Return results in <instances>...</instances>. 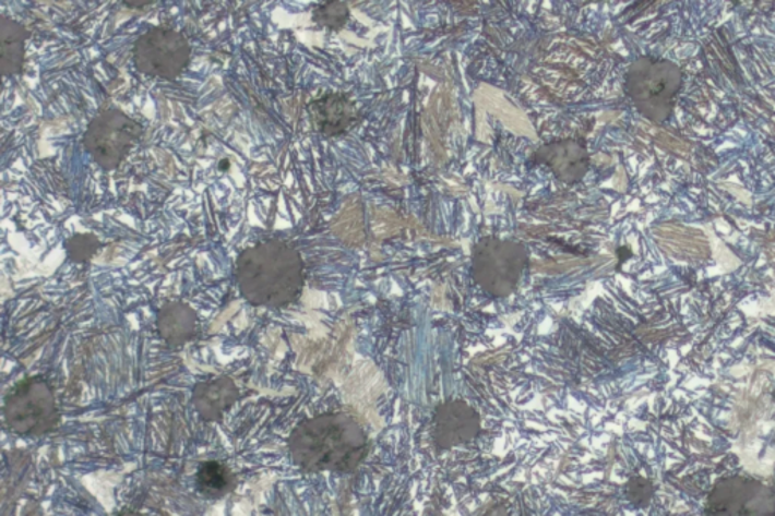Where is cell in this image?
I'll return each mask as SVG.
<instances>
[{
  "label": "cell",
  "mask_w": 775,
  "mask_h": 516,
  "mask_svg": "<svg viewBox=\"0 0 775 516\" xmlns=\"http://www.w3.org/2000/svg\"><path fill=\"white\" fill-rule=\"evenodd\" d=\"M289 459L301 471L350 475L370 453L362 425L344 412L300 421L288 437Z\"/></svg>",
  "instance_id": "1"
},
{
  "label": "cell",
  "mask_w": 775,
  "mask_h": 516,
  "mask_svg": "<svg viewBox=\"0 0 775 516\" xmlns=\"http://www.w3.org/2000/svg\"><path fill=\"white\" fill-rule=\"evenodd\" d=\"M235 279L241 296L254 307L285 308L300 299L305 262L299 250L273 238L242 250Z\"/></svg>",
  "instance_id": "2"
},
{
  "label": "cell",
  "mask_w": 775,
  "mask_h": 516,
  "mask_svg": "<svg viewBox=\"0 0 775 516\" xmlns=\"http://www.w3.org/2000/svg\"><path fill=\"white\" fill-rule=\"evenodd\" d=\"M682 87V69L676 62L653 55L637 58L625 72V94L636 111L653 123L671 119Z\"/></svg>",
  "instance_id": "3"
},
{
  "label": "cell",
  "mask_w": 775,
  "mask_h": 516,
  "mask_svg": "<svg viewBox=\"0 0 775 516\" xmlns=\"http://www.w3.org/2000/svg\"><path fill=\"white\" fill-rule=\"evenodd\" d=\"M527 267L528 250L522 242L485 237L473 248V280L492 299L514 295Z\"/></svg>",
  "instance_id": "4"
},
{
  "label": "cell",
  "mask_w": 775,
  "mask_h": 516,
  "mask_svg": "<svg viewBox=\"0 0 775 516\" xmlns=\"http://www.w3.org/2000/svg\"><path fill=\"white\" fill-rule=\"evenodd\" d=\"M3 420L19 436L37 437L53 432L61 417L49 381L33 375L15 383L3 401Z\"/></svg>",
  "instance_id": "5"
},
{
  "label": "cell",
  "mask_w": 775,
  "mask_h": 516,
  "mask_svg": "<svg viewBox=\"0 0 775 516\" xmlns=\"http://www.w3.org/2000/svg\"><path fill=\"white\" fill-rule=\"evenodd\" d=\"M144 128L121 109L104 108L90 121L82 136V146L96 166L112 171L128 158L140 143Z\"/></svg>",
  "instance_id": "6"
},
{
  "label": "cell",
  "mask_w": 775,
  "mask_h": 516,
  "mask_svg": "<svg viewBox=\"0 0 775 516\" xmlns=\"http://www.w3.org/2000/svg\"><path fill=\"white\" fill-rule=\"evenodd\" d=\"M132 60L135 69L144 76L175 81L190 65V41L186 35L171 27H148L146 33L136 38Z\"/></svg>",
  "instance_id": "7"
},
{
  "label": "cell",
  "mask_w": 775,
  "mask_h": 516,
  "mask_svg": "<svg viewBox=\"0 0 775 516\" xmlns=\"http://www.w3.org/2000/svg\"><path fill=\"white\" fill-rule=\"evenodd\" d=\"M706 515H774L775 495L768 487L749 477H727L707 496Z\"/></svg>",
  "instance_id": "8"
},
{
  "label": "cell",
  "mask_w": 775,
  "mask_h": 516,
  "mask_svg": "<svg viewBox=\"0 0 775 516\" xmlns=\"http://www.w3.org/2000/svg\"><path fill=\"white\" fill-rule=\"evenodd\" d=\"M481 432L479 412L465 400L442 401L433 410L432 435L437 452H449L473 443Z\"/></svg>",
  "instance_id": "9"
},
{
  "label": "cell",
  "mask_w": 775,
  "mask_h": 516,
  "mask_svg": "<svg viewBox=\"0 0 775 516\" xmlns=\"http://www.w3.org/2000/svg\"><path fill=\"white\" fill-rule=\"evenodd\" d=\"M534 166L547 167L559 181L574 185L588 175L591 156L583 139L548 141L530 156Z\"/></svg>",
  "instance_id": "10"
},
{
  "label": "cell",
  "mask_w": 775,
  "mask_h": 516,
  "mask_svg": "<svg viewBox=\"0 0 775 516\" xmlns=\"http://www.w3.org/2000/svg\"><path fill=\"white\" fill-rule=\"evenodd\" d=\"M307 111L311 127L323 139H339L361 124L362 116L350 96L329 92L309 101Z\"/></svg>",
  "instance_id": "11"
},
{
  "label": "cell",
  "mask_w": 775,
  "mask_h": 516,
  "mask_svg": "<svg viewBox=\"0 0 775 516\" xmlns=\"http://www.w3.org/2000/svg\"><path fill=\"white\" fill-rule=\"evenodd\" d=\"M240 398V391L229 377H214L195 383L193 406L205 421H218Z\"/></svg>",
  "instance_id": "12"
},
{
  "label": "cell",
  "mask_w": 775,
  "mask_h": 516,
  "mask_svg": "<svg viewBox=\"0 0 775 516\" xmlns=\"http://www.w3.org/2000/svg\"><path fill=\"white\" fill-rule=\"evenodd\" d=\"M156 328L160 339L171 349H179L194 338L199 319L194 309L182 302H168L159 308Z\"/></svg>",
  "instance_id": "13"
},
{
  "label": "cell",
  "mask_w": 775,
  "mask_h": 516,
  "mask_svg": "<svg viewBox=\"0 0 775 516\" xmlns=\"http://www.w3.org/2000/svg\"><path fill=\"white\" fill-rule=\"evenodd\" d=\"M31 31L13 19L0 17V73L2 76L22 74L26 62V41Z\"/></svg>",
  "instance_id": "14"
},
{
  "label": "cell",
  "mask_w": 775,
  "mask_h": 516,
  "mask_svg": "<svg viewBox=\"0 0 775 516\" xmlns=\"http://www.w3.org/2000/svg\"><path fill=\"white\" fill-rule=\"evenodd\" d=\"M195 490L206 500H220L230 494L237 487L235 477L229 465L220 460H206L199 465L194 477Z\"/></svg>",
  "instance_id": "15"
},
{
  "label": "cell",
  "mask_w": 775,
  "mask_h": 516,
  "mask_svg": "<svg viewBox=\"0 0 775 516\" xmlns=\"http://www.w3.org/2000/svg\"><path fill=\"white\" fill-rule=\"evenodd\" d=\"M312 21L324 29L339 33L350 21V10H348L346 2H339V0L319 3L312 10Z\"/></svg>",
  "instance_id": "16"
},
{
  "label": "cell",
  "mask_w": 775,
  "mask_h": 516,
  "mask_svg": "<svg viewBox=\"0 0 775 516\" xmlns=\"http://www.w3.org/2000/svg\"><path fill=\"white\" fill-rule=\"evenodd\" d=\"M100 248L99 238L93 233L73 235L64 244L65 255L73 264H85V262L92 261Z\"/></svg>",
  "instance_id": "17"
},
{
  "label": "cell",
  "mask_w": 775,
  "mask_h": 516,
  "mask_svg": "<svg viewBox=\"0 0 775 516\" xmlns=\"http://www.w3.org/2000/svg\"><path fill=\"white\" fill-rule=\"evenodd\" d=\"M655 483L647 477L633 476L624 484L625 500L636 509L648 507L655 499Z\"/></svg>",
  "instance_id": "18"
},
{
  "label": "cell",
  "mask_w": 775,
  "mask_h": 516,
  "mask_svg": "<svg viewBox=\"0 0 775 516\" xmlns=\"http://www.w3.org/2000/svg\"><path fill=\"white\" fill-rule=\"evenodd\" d=\"M154 3V0H124L123 5L129 8V10H146Z\"/></svg>",
  "instance_id": "19"
},
{
  "label": "cell",
  "mask_w": 775,
  "mask_h": 516,
  "mask_svg": "<svg viewBox=\"0 0 775 516\" xmlns=\"http://www.w3.org/2000/svg\"><path fill=\"white\" fill-rule=\"evenodd\" d=\"M618 253H620V262H621V264H622V262L628 261V257H630V256L633 255L632 250H630V249H628V248H620V249H618Z\"/></svg>",
  "instance_id": "20"
},
{
  "label": "cell",
  "mask_w": 775,
  "mask_h": 516,
  "mask_svg": "<svg viewBox=\"0 0 775 516\" xmlns=\"http://www.w3.org/2000/svg\"><path fill=\"white\" fill-rule=\"evenodd\" d=\"M773 401L775 403V388L773 391Z\"/></svg>",
  "instance_id": "21"
}]
</instances>
